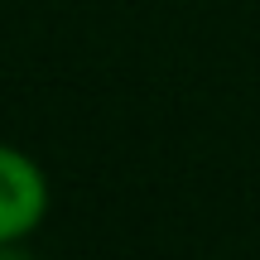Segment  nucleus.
<instances>
[{"label": "nucleus", "mask_w": 260, "mask_h": 260, "mask_svg": "<svg viewBox=\"0 0 260 260\" xmlns=\"http://www.w3.org/2000/svg\"><path fill=\"white\" fill-rule=\"evenodd\" d=\"M48 207H53V188L44 164L0 140V246L29 241L48 222Z\"/></svg>", "instance_id": "nucleus-1"}, {"label": "nucleus", "mask_w": 260, "mask_h": 260, "mask_svg": "<svg viewBox=\"0 0 260 260\" xmlns=\"http://www.w3.org/2000/svg\"><path fill=\"white\" fill-rule=\"evenodd\" d=\"M0 260H34L24 251V241H15V246H0Z\"/></svg>", "instance_id": "nucleus-2"}]
</instances>
